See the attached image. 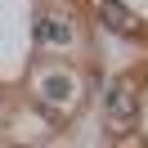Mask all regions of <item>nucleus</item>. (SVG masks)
Here are the masks:
<instances>
[{"label":"nucleus","mask_w":148,"mask_h":148,"mask_svg":"<svg viewBox=\"0 0 148 148\" xmlns=\"http://www.w3.org/2000/svg\"><path fill=\"white\" fill-rule=\"evenodd\" d=\"M103 108H108V117H112V126H117V130L135 126V117H139V94H135V85H130L126 76L112 81L108 94H103Z\"/></svg>","instance_id":"obj_1"},{"label":"nucleus","mask_w":148,"mask_h":148,"mask_svg":"<svg viewBox=\"0 0 148 148\" xmlns=\"http://www.w3.org/2000/svg\"><path fill=\"white\" fill-rule=\"evenodd\" d=\"M99 23H103V27H112V32H121V36H135V32H139L135 14H130L121 0H99Z\"/></svg>","instance_id":"obj_2"},{"label":"nucleus","mask_w":148,"mask_h":148,"mask_svg":"<svg viewBox=\"0 0 148 148\" xmlns=\"http://www.w3.org/2000/svg\"><path fill=\"white\" fill-rule=\"evenodd\" d=\"M36 36L40 40H72V27H63V23H54V18H40L36 23Z\"/></svg>","instance_id":"obj_3"}]
</instances>
